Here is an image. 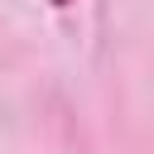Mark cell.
<instances>
[{
    "label": "cell",
    "mask_w": 154,
    "mask_h": 154,
    "mask_svg": "<svg viewBox=\"0 0 154 154\" xmlns=\"http://www.w3.org/2000/svg\"><path fill=\"white\" fill-rule=\"evenodd\" d=\"M48 5H53V10H67V5H72V0H48Z\"/></svg>",
    "instance_id": "obj_1"
}]
</instances>
